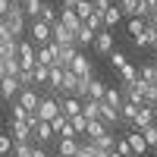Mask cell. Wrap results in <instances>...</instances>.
I'll use <instances>...</instances> for the list:
<instances>
[{
	"instance_id": "cell-1",
	"label": "cell",
	"mask_w": 157,
	"mask_h": 157,
	"mask_svg": "<svg viewBox=\"0 0 157 157\" xmlns=\"http://www.w3.org/2000/svg\"><path fill=\"white\" fill-rule=\"evenodd\" d=\"M0 25L16 38V41H22V32H25V13H22V3L19 6H10V13L3 19H0Z\"/></svg>"
},
{
	"instance_id": "cell-2",
	"label": "cell",
	"mask_w": 157,
	"mask_h": 157,
	"mask_svg": "<svg viewBox=\"0 0 157 157\" xmlns=\"http://www.w3.org/2000/svg\"><path fill=\"white\" fill-rule=\"evenodd\" d=\"M47 47L54 50V66H57V69H69L72 57L78 54V50H75V44H54V41H50Z\"/></svg>"
},
{
	"instance_id": "cell-3",
	"label": "cell",
	"mask_w": 157,
	"mask_h": 157,
	"mask_svg": "<svg viewBox=\"0 0 157 157\" xmlns=\"http://www.w3.org/2000/svg\"><path fill=\"white\" fill-rule=\"evenodd\" d=\"M57 113H60V104H57V98H41V104H38V110H35V116H38L41 123H50Z\"/></svg>"
},
{
	"instance_id": "cell-4",
	"label": "cell",
	"mask_w": 157,
	"mask_h": 157,
	"mask_svg": "<svg viewBox=\"0 0 157 157\" xmlns=\"http://www.w3.org/2000/svg\"><path fill=\"white\" fill-rule=\"evenodd\" d=\"M10 141H13V145H32V129L25 126V123L13 120L10 123Z\"/></svg>"
},
{
	"instance_id": "cell-5",
	"label": "cell",
	"mask_w": 157,
	"mask_h": 157,
	"mask_svg": "<svg viewBox=\"0 0 157 157\" xmlns=\"http://www.w3.org/2000/svg\"><path fill=\"white\" fill-rule=\"evenodd\" d=\"M16 104H19L22 110L35 113V110H38V104H41V94H38L35 88H22V91H19V98H16Z\"/></svg>"
},
{
	"instance_id": "cell-6",
	"label": "cell",
	"mask_w": 157,
	"mask_h": 157,
	"mask_svg": "<svg viewBox=\"0 0 157 157\" xmlns=\"http://www.w3.org/2000/svg\"><path fill=\"white\" fill-rule=\"evenodd\" d=\"M69 72L82 78V75H94V66H91V60H88L85 54H75L72 63H69Z\"/></svg>"
},
{
	"instance_id": "cell-7",
	"label": "cell",
	"mask_w": 157,
	"mask_h": 157,
	"mask_svg": "<svg viewBox=\"0 0 157 157\" xmlns=\"http://www.w3.org/2000/svg\"><path fill=\"white\" fill-rule=\"evenodd\" d=\"M19 66L22 69H35V44L32 41H19Z\"/></svg>"
},
{
	"instance_id": "cell-8",
	"label": "cell",
	"mask_w": 157,
	"mask_h": 157,
	"mask_svg": "<svg viewBox=\"0 0 157 157\" xmlns=\"http://www.w3.org/2000/svg\"><path fill=\"white\" fill-rule=\"evenodd\" d=\"M32 41L41 44V47H47V44H50V25H44L41 19H35V22H32Z\"/></svg>"
},
{
	"instance_id": "cell-9",
	"label": "cell",
	"mask_w": 157,
	"mask_h": 157,
	"mask_svg": "<svg viewBox=\"0 0 157 157\" xmlns=\"http://www.w3.org/2000/svg\"><path fill=\"white\" fill-rule=\"evenodd\" d=\"M94 50H98V54H104V57H110L113 50H116V47H113V35H110L107 29L94 35Z\"/></svg>"
},
{
	"instance_id": "cell-10",
	"label": "cell",
	"mask_w": 157,
	"mask_h": 157,
	"mask_svg": "<svg viewBox=\"0 0 157 157\" xmlns=\"http://www.w3.org/2000/svg\"><path fill=\"white\" fill-rule=\"evenodd\" d=\"M132 126H135V132H141V129H148V126H154V107H138V113H135V120H132Z\"/></svg>"
},
{
	"instance_id": "cell-11",
	"label": "cell",
	"mask_w": 157,
	"mask_h": 157,
	"mask_svg": "<svg viewBox=\"0 0 157 157\" xmlns=\"http://www.w3.org/2000/svg\"><path fill=\"white\" fill-rule=\"evenodd\" d=\"M98 120H101L104 126H107V129H113L116 123H120V113H116L113 107H107L104 101H98Z\"/></svg>"
},
{
	"instance_id": "cell-12",
	"label": "cell",
	"mask_w": 157,
	"mask_h": 157,
	"mask_svg": "<svg viewBox=\"0 0 157 157\" xmlns=\"http://www.w3.org/2000/svg\"><path fill=\"white\" fill-rule=\"evenodd\" d=\"M19 82H16V78H10V75H3V78H0V98H6V101H16L19 98Z\"/></svg>"
},
{
	"instance_id": "cell-13",
	"label": "cell",
	"mask_w": 157,
	"mask_h": 157,
	"mask_svg": "<svg viewBox=\"0 0 157 157\" xmlns=\"http://www.w3.org/2000/svg\"><path fill=\"white\" fill-rule=\"evenodd\" d=\"M57 104H60V116H66V120L75 116V113H82V101L78 98H60Z\"/></svg>"
},
{
	"instance_id": "cell-14",
	"label": "cell",
	"mask_w": 157,
	"mask_h": 157,
	"mask_svg": "<svg viewBox=\"0 0 157 157\" xmlns=\"http://www.w3.org/2000/svg\"><path fill=\"white\" fill-rule=\"evenodd\" d=\"M132 41H135V47H141V50H145V47H154V44H157V32H154L151 25L145 22V32H141V35H135Z\"/></svg>"
},
{
	"instance_id": "cell-15",
	"label": "cell",
	"mask_w": 157,
	"mask_h": 157,
	"mask_svg": "<svg viewBox=\"0 0 157 157\" xmlns=\"http://www.w3.org/2000/svg\"><path fill=\"white\" fill-rule=\"evenodd\" d=\"M57 22L63 25V29H69L72 35H75V29H78V25H82V19H78V16H75L72 10H60V16H57Z\"/></svg>"
},
{
	"instance_id": "cell-16",
	"label": "cell",
	"mask_w": 157,
	"mask_h": 157,
	"mask_svg": "<svg viewBox=\"0 0 157 157\" xmlns=\"http://www.w3.org/2000/svg\"><path fill=\"white\" fill-rule=\"evenodd\" d=\"M50 138H57L54 129H50V123H38V126L32 129V141H41V145H47Z\"/></svg>"
},
{
	"instance_id": "cell-17",
	"label": "cell",
	"mask_w": 157,
	"mask_h": 157,
	"mask_svg": "<svg viewBox=\"0 0 157 157\" xmlns=\"http://www.w3.org/2000/svg\"><path fill=\"white\" fill-rule=\"evenodd\" d=\"M107 132H110V129L104 126L101 120H88V126H85V138H88V141H94V138H101V135H107Z\"/></svg>"
},
{
	"instance_id": "cell-18",
	"label": "cell",
	"mask_w": 157,
	"mask_h": 157,
	"mask_svg": "<svg viewBox=\"0 0 157 157\" xmlns=\"http://www.w3.org/2000/svg\"><path fill=\"white\" fill-rule=\"evenodd\" d=\"M126 141H129V148H132V157H138V154L148 151V145H145V138H141V132H129Z\"/></svg>"
},
{
	"instance_id": "cell-19",
	"label": "cell",
	"mask_w": 157,
	"mask_h": 157,
	"mask_svg": "<svg viewBox=\"0 0 157 157\" xmlns=\"http://www.w3.org/2000/svg\"><path fill=\"white\" fill-rule=\"evenodd\" d=\"M104 104L120 113V107H123V94H120V88H110V85H107V91H104Z\"/></svg>"
},
{
	"instance_id": "cell-20",
	"label": "cell",
	"mask_w": 157,
	"mask_h": 157,
	"mask_svg": "<svg viewBox=\"0 0 157 157\" xmlns=\"http://www.w3.org/2000/svg\"><path fill=\"white\" fill-rule=\"evenodd\" d=\"M88 145H91V148H98V151H107V154H110L113 145H116V135L107 132V135H101V138H94V141H88Z\"/></svg>"
},
{
	"instance_id": "cell-21",
	"label": "cell",
	"mask_w": 157,
	"mask_h": 157,
	"mask_svg": "<svg viewBox=\"0 0 157 157\" xmlns=\"http://www.w3.org/2000/svg\"><path fill=\"white\" fill-rule=\"evenodd\" d=\"M101 16H104V29H107V32H110V29H113V25H116V22H120V16H123V13H120V10H116V3H110L107 10H104V13H101Z\"/></svg>"
},
{
	"instance_id": "cell-22",
	"label": "cell",
	"mask_w": 157,
	"mask_h": 157,
	"mask_svg": "<svg viewBox=\"0 0 157 157\" xmlns=\"http://www.w3.org/2000/svg\"><path fill=\"white\" fill-rule=\"evenodd\" d=\"M63 72H66V69H57V66L47 69V88H50V91H60V85H63Z\"/></svg>"
},
{
	"instance_id": "cell-23",
	"label": "cell",
	"mask_w": 157,
	"mask_h": 157,
	"mask_svg": "<svg viewBox=\"0 0 157 157\" xmlns=\"http://www.w3.org/2000/svg\"><path fill=\"white\" fill-rule=\"evenodd\" d=\"M35 66H54V50L50 47H38L35 50Z\"/></svg>"
},
{
	"instance_id": "cell-24",
	"label": "cell",
	"mask_w": 157,
	"mask_h": 157,
	"mask_svg": "<svg viewBox=\"0 0 157 157\" xmlns=\"http://www.w3.org/2000/svg\"><path fill=\"white\" fill-rule=\"evenodd\" d=\"M85 126H88V120H85L82 113L69 116V129H72V135H75V138H82V135H85Z\"/></svg>"
},
{
	"instance_id": "cell-25",
	"label": "cell",
	"mask_w": 157,
	"mask_h": 157,
	"mask_svg": "<svg viewBox=\"0 0 157 157\" xmlns=\"http://www.w3.org/2000/svg\"><path fill=\"white\" fill-rule=\"evenodd\" d=\"M151 13H157V0H138V6H135V16H138V19H148Z\"/></svg>"
},
{
	"instance_id": "cell-26",
	"label": "cell",
	"mask_w": 157,
	"mask_h": 157,
	"mask_svg": "<svg viewBox=\"0 0 157 157\" xmlns=\"http://www.w3.org/2000/svg\"><path fill=\"white\" fill-rule=\"evenodd\" d=\"M104 91H107V85L94 75V82L88 85V101H104Z\"/></svg>"
},
{
	"instance_id": "cell-27",
	"label": "cell",
	"mask_w": 157,
	"mask_h": 157,
	"mask_svg": "<svg viewBox=\"0 0 157 157\" xmlns=\"http://www.w3.org/2000/svg\"><path fill=\"white\" fill-rule=\"evenodd\" d=\"M72 38H75V47H78V44H94V32H91V29H85V25H78Z\"/></svg>"
},
{
	"instance_id": "cell-28",
	"label": "cell",
	"mask_w": 157,
	"mask_h": 157,
	"mask_svg": "<svg viewBox=\"0 0 157 157\" xmlns=\"http://www.w3.org/2000/svg\"><path fill=\"white\" fill-rule=\"evenodd\" d=\"M78 138H60V157H75Z\"/></svg>"
},
{
	"instance_id": "cell-29",
	"label": "cell",
	"mask_w": 157,
	"mask_h": 157,
	"mask_svg": "<svg viewBox=\"0 0 157 157\" xmlns=\"http://www.w3.org/2000/svg\"><path fill=\"white\" fill-rule=\"evenodd\" d=\"M38 19H41L44 25H54V22H57V10L44 0V6H41V13H38Z\"/></svg>"
},
{
	"instance_id": "cell-30",
	"label": "cell",
	"mask_w": 157,
	"mask_h": 157,
	"mask_svg": "<svg viewBox=\"0 0 157 157\" xmlns=\"http://www.w3.org/2000/svg\"><path fill=\"white\" fill-rule=\"evenodd\" d=\"M82 25H85V29H91V32L98 35V32H104V16H101V13H91V16H88Z\"/></svg>"
},
{
	"instance_id": "cell-31",
	"label": "cell",
	"mask_w": 157,
	"mask_h": 157,
	"mask_svg": "<svg viewBox=\"0 0 157 157\" xmlns=\"http://www.w3.org/2000/svg\"><path fill=\"white\" fill-rule=\"evenodd\" d=\"M41 6H44V0H22V13H25V16H35L38 19Z\"/></svg>"
},
{
	"instance_id": "cell-32",
	"label": "cell",
	"mask_w": 157,
	"mask_h": 157,
	"mask_svg": "<svg viewBox=\"0 0 157 157\" xmlns=\"http://www.w3.org/2000/svg\"><path fill=\"white\" fill-rule=\"evenodd\" d=\"M72 13H75V16H78V19L85 22V19L91 16V13H94V10H91V0H78V3L72 6Z\"/></svg>"
},
{
	"instance_id": "cell-33",
	"label": "cell",
	"mask_w": 157,
	"mask_h": 157,
	"mask_svg": "<svg viewBox=\"0 0 157 157\" xmlns=\"http://www.w3.org/2000/svg\"><path fill=\"white\" fill-rule=\"evenodd\" d=\"M120 75H123V85H132L135 78H138V69L132 66V63H126V66L120 69Z\"/></svg>"
},
{
	"instance_id": "cell-34",
	"label": "cell",
	"mask_w": 157,
	"mask_h": 157,
	"mask_svg": "<svg viewBox=\"0 0 157 157\" xmlns=\"http://www.w3.org/2000/svg\"><path fill=\"white\" fill-rule=\"evenodd\" d=\"M135 6H138V0H116V10L123 16H135Z\"/></svg>"
},
{
	"instance_id": "cell-35",
	"label": "cell",
	"mask_w": 157,
	"mask_h": 157,
	"mask_svg": "<svg viewBox=\"0 0 157 157\" xmlns=\"http://www.w3.org/2000/svg\"><path fill=\"white\" fill-rule=\"evenodd\" d=\"M141 138H145V145H148V148H157V126L141 129Z\"/></svg>"
},
{
	"instance_id": "cell-36",
	"label": "cell",
	"mask_w": 157,
	"mask_h": 157,
	"mask_svg": "<svg viewBox=\"0 0 157 157\" xmlns=\"http://www.w3.org/2000/svg\"><path fill=\"white\" fill-rule=\"evenodd\" d=\"M126 63H129V60H126V54H123V50H113V54H110V66H113L116 72H120Z\"/></svg>"
},
{
	"instance_id": "cell-37",
	"label": "cell",
	"mask_w": 157,
	"mask_h": 157,
	"mask_svg": "<svg viewBox=\"0 0 157 157\" xmlns=\"http://www.w3.org/2000/svg\"><path fill=\"white\" fill-rule=\"evenodd\" d=\"M141 32H145V19H138V16H132V19H129V35H141Z\"/></svg>"
},
{
	"instance_id": "cell-38",
	"label": "cell",
	"mask_w": 157,
	"mask_h": 157,
	"mask_svg": "<svg viewBox=\"0 0 157 157\" xmlns=\"http://www.w3.org/2000/svg\"><path fill=\"white\" fill-rule=\"evenodd\" d=\"M113 151L120 154V157H132V148H129V141H126V138H116V145H113Z\"/></svg>"
},
{
	"instance_id": "cell-39",
	"label": "cell",
	"mask_w": 157,
	"mask_h": 157,
	"mask_svg": "<svg viewBox=\"0 0 157 157\" xmlns=\"http://www.w3.org/2000/svg\"><path fill=\"white\" fill-rule=\"evenodd\" d=\"M13 157H32V145H13Z\"/></svg>"
},
{
	"instance_id": "cell-40",
	"label": "cell",
	"mask_w": 157,
	"mask_h": 157,
	"mask_svg": "<svg viewBox=\"0 0 157 157\" xmlns=\"http://www.w3.org/2000/svg\"><path fill=\"white\" fill-rule=\"evenodd\" d=\"M13 151V141H10V135H0V157L3 154H10Z\"/></svg>"
},
{
	"instance_id": "cell-41",
	"label": "cell",
	"mask_w": 157,
	"mask_h": 157,
	"mask_svg": "<svg viewBox=\"0 0 157 157\" xmlns=\"http://www.w3.org/2000/svg\"><path fill=\"white\" fill-rule=\"evenodd\" d=\"M107 6H110V0H91V10L94 13H104Z\"/></svg>"
},
{
	"instance_id": "cell-42",
	"label": "cell",
	"mask_w": 157,
	"mask_h": 157,
	"mask_svg": "<svg viewBox=\"0 0 157 157\" xmlns=\"http://www.w3.org/2000/svg\"><path fill=\"white\" fill-rule=\"evenodd\" d=\"M22 123H25V126H29V129H35V126H38V123H41V120H38V116H35V113H25V120H22Z\"/></svg>"
},
{
	"instance_id": "cell-43",
	"label": "cell",
	"mask_w": 157,
	"mask_h": 157,
	"mask_svg": "<svg viewBox=\"0 0 157 157\" xmlns=\"http://www.w3.org/2000/svg\"><path fill=\"white\" fill-rule=\"evenodd\" d=\"M145 22H148V25H151V29H154V32H157V13H151V16H148V19H145Z\"/></svg>"
},
{
	"instance_id": "cell-44",
	"label": "cell",
	"mask_w": 157,
	"mask_h": 157,
	"mask_svg": "<svg viewBox=\"0 0 157 157\" xmlns=\"http://www.w3.org/2000/svg\"><path fill=\"white\" fill-rule=\"evenodd\" d=\"M32 157H47V151L44 148H32Z\"/></svg>"
},
{
	"instance_id": "cell-45",
	"label": "cell",
	"mask_w": 157,
	"mask_h": 157,
	"mask_svg": "<svg viewBox=\"0 0 157 157\" xmlns=\"http://www.w3.org/2000/svg\"><path fill=\"white\" fill-rule=\"evenodd\" d=\"M60 3H63V10H72V6L78 3V0H60Z\"/></svg>"
},
{
	"instance_id": "cell-46",
	"label": "cell",
	"mask_w": 157,
	"mask_h": 157,
	"mask_svg": "<svg viewBox=\"0 0 157 157\" xmlns=\"http://www.w3.org/2000/svg\"><path fill=\"white\" fill-rule=\"evenodd\" d=\"M91 151H94L91 157H107V151H98V148H91Z\"/></svg>"
},
{
	"instance_id": "cell-47",
	"label": "cell",
	"mask_w": 157,
	"mask_h": 157,
	"mask_svg": "<svg viewBox=\"0 0 157 157\" xmlns=\"http://www.w3.org/2000/svg\"><path fill=\"white\" fill-rule=\"evenodd\" d=\"M0 78H3V60H0Z\"/></svg>"
},
{
	"instance_id": "cell-48",
	"label": "cell",
	"mask_w": 157,
	"mask_h": 157,
	"mask_svg": "<svg viewBox=\"0 0 157 157\" xmlns=\"http://www.w3.org/2000/svg\"><path fill=\"white\" fill-rule=\"evenodd\" d=\"M10 3H13V6H19V3H22V0H10Z\"/></svg>"
},
{
	"instance_id": "cell-49",
	"label": "cell",
	"mask_w": 157,
	"mask_h": 157,
	"mask_svg": "<svg viewBox=\"0 0 157 157\" xmlns=\"http://www.w3.org/2000/svg\"><path fill=\"white\" fill-rule=\"evenodd\" d=\"M154 126H157V107H154Z\"/></svg>"
},
{
	"instance_id": "cell-50",
	"label": "cell",
	"mask_w": 157,
	"mask_h": 157,
	"mask_svg": "<svg viewBox=\"0 0 157 157\" xmlns=\"http://www.w3.org/2000/svg\"><path fill=\"white\" fill-rule=\"evenodd\" d=\"M154 50H157V44H154Z\"/></svg>"
}]
</instances>
